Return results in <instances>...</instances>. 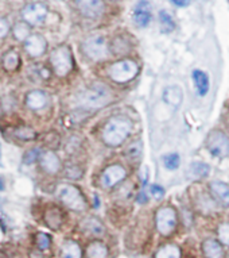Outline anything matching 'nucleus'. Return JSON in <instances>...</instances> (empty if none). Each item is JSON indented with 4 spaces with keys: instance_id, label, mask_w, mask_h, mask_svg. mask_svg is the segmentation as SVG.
Wrapping results in <instances>:
<instances>
[{
    "instance_id": "1",
    "label": "nucleus",
    "mask_w": 229,
    "mask_h": 258,
    "mask_svg": "<svg viewBox=\"0 0 229 258\" xmlns=\"http://www.w3.org/2000/svg\"><path fill=\"white\" fill-rule=\"evenodd\" d=\"M132 123L124 116H114L110 118L102 130V141L110 148H116L127 140L131 134Z\"/></svg>"
},
{
    "instance_id": "2",
    "label": "nucleus",
    "mask_w": 229,
    "mask_h": 258,
    "mask_svg": "<svg viewBox=\"0 0 229 258\" xmlns=\"http://www.w3.org/2000/svg\"><path fill=\"white\" fill-rule=\"evenodd\" d=\"M112 100V93L105 85L96 84L77 95L76 102L82 110H97Z\"/></svg>"
},
{
    "instance_id": "3",
    "label": "nucleus",
    "mask_w": 229,
    "mask_h": 258,
    "mask_svg": "<svg viewBox=\"0 0 229 258\" xmlns=\"http://www.w3.org/2000/svg\"><path fill=\"white\" fill-rule=\"evenodd\" d=\"M139 72V67L132 59H120L118 62L112 63L108 69V76L116 83H127L135 79Z\"/></svg>"
},
{
    "instance_id": "4",
    "label": "nucleus",
    "mask_w": 229,
    "mask_h": 258,
    "mask_svg": "<svg viewBox=\"0 0 229 258\" xmlns=\"http://www.w3.org/2000/svg\"><path fill=\"white\" fill-rule=\"evenodd\" d=\"M57 196L62 203L73 211H84L86 208L85 198L81 194V190L74 185H60L57 189Z\"/></svg>"
},
{
    "instance_id": "5",
    "label": "nucleus",
    "mask_w": 229,
    "mask_h": 258,
    "mask_svg": "<svg viewBox=\"0 0 229 258\" xmlns=\"http://www.w3.org/2000/svg\"><path fill=\"white\" fill-rule=\"evenodd\" d=\"M50 62L55 75L60 77H65L73 68L72 51L68 46L57 47L51 53Z\"/></svg>"
},
{
    "instance_id": "6",
    "label": "nucleus",
    "mask_w": 229,
    "mask_h": 258,
    "mask_svg": "<svg viewBox=\"0 0 229 258\" xmlns=\"http://www.w3.org/2000/svg\"><path fill=\"white\" fill-rule=\"evenodd\" d=\"M82 50L88 58L93 59V61H101V59L106 58V55L109 53V46H108V42L104 35L96 34L85 39Z\"/></svg>"
},
{
    "instance_id": "7",
    "label": "nucleus",
    "mask_w": 229,
    "mask_h": 258,
    "mask_svg": "<svg viewBox=\"0 0 229 258\" xmlns=\"http://www.w3.org/2000/svg\"><path fill=\"white\" fill-rule=\"evenodd\" d=\"M206 148L214 157L224 158L229 156V138L222 132L213 130L206 138Z\"/></svg>"
},
{
    "instance_id": "8",
    "label": "nucleus",
    "mask_w": 229,
    "mask_h": 258,
    "mask_svg": "<svg viewBox=\"0 0 229 258\" xmlns=\"http://www.w3.org/2000/svg\"><path fill=\"white\" fill-rule=\"evenodd\" d=\"M177 226V212L171 207H162L157 212V229L162 235H170Z\"/></svg>"
},
{
    "instance_id": "9",
    "label": "nucleus",
    "mask_w": 229,
    "mask_h": 258,
    "mask_svg": "<svg viewBox=\"0 0 229 258\" xmlns=\"http://www.w3.org/2000/svg\"><path fill=\"white\" fill-rule=\"evenodd\" d=\"M22 15L29 25H41L46 18L47 9L46 6L42 5V3H33V5L26 6L22 11Z\"/></svg>"
},
{
    "instance_id": "10",
    "label": "nucleus",
    "mask_w": 229,
    "mask_h": 258,
    "mask_svg": "<svg viewBox=\"0 0 229 258\" xmlns=\"http://www.w3.org/2000/svg\"><path fill=\"white\" fill-rule=\"evenodd\" d=\"M127 176V172L122 165H110L108 166L101 174V185L105 189L113 188L116 184L123 181Z\"/></svg>"
},
{
    "instance_id": "11",
    "label": "nucleus",
    "mask_w": 229,
    "mask_h": 258,
    "mask_svg": "<svg viewBox=\"0 0 229 258\" xmlns=\"http://www.w3.org/2000/svg\"><path fill=\"white\" fill-rule=\"evenodd\" d=\"M76 6L84 17L96 19L104 14V2L102 0H76Z\"/></svg>"
},
{
    "instance_id": "12",
    "label": "nucleus",
    "mask_w": 229,
    "mask_h": 258,
    "mask_svg": "<svg viewBox=\"0 0 229 258\" xmlns=\"http://www.w3.org/2000/svg\"><path fill=\"white\" fill-rule=\"evenodd\" d=\"M151 5L147 0H139L138 5L134 9L132 13V18L135 22L136 26L139 27H147L150 25V22L153 19V11H151Z\"/></svg>"
},
{
    "instance_id": "13",
    "label": "nucleus",
    "mask_w": 229,
    "mask_h": 258,
    "mask_svg": "<svg viewBox=\"0 0 229 258\" xmlns=\"http://www.w3.org/2000/svg\"><path fill=\"white\" fill-rule=\"evenodd\" d=\"M25 49L31 57H39L46 50V39L39 34L30 35L25 41Z\"/></svg>"
},
{
    "instance_id": "14",
    "label": "nucleus",
    "mask_w": 229,
    "mask_h": 258,
    "mask_svg": "<svg viewBox=\"0 0 229 258\" xmlns=\"http://www.w3.org/2000/svg\"><path fill=\"white\" fill-rule=\"evenodd\" d=\"M39 161H41V166H42V169L45 170V172H47V173L55 174L60 172L61 161L54 152L49 150V152L42 153Z\"/></svg>"
},
{
    "instance_id": "15",
    "label": "nucleus",
    "mask_w": 229,
    "mask_h": 258,
    "mask_svg": "<svg viewBox=\"0 0 229 258\" xmlns=\"http://www.w3.org/2000/svg\"><path fill=\"white\" fill-rule=\"evenodd\" d=\"M47 102H49L47 95L42 91H31L26 96V104L34 111L45 108L47 106Z\"/></svg>"
},
{
    "instance_id": "16",
    "label": "nucleus",
    "mask_w": 229,
    "mask_h": 258,
    "mask_svg": "<svg viewBox=\"0 0 229 258\" xmlns=\"http://www.w3.org/2000/svg\"><path fill=\"white\" fill-rule=\"evenodd\" d=\"M210 192L214 199L224 207L229 206V186L222 181H213L210 184Z\"/></svg>"
},
{
    "instance_id": "17",
    "label": "nucleus",
    "mask_w": 229,
    "mask_h": 258,
    "mask_svg": "<svg viewBox=\"0 0 229 258\" xmlns=\"http://www.w3.org/2000/svg\"><path fill=\"white\" fill-rule=\"evenodd\" d=\"M162 96H163V100H165L167 104H170V106L178 107L179 104L182 103L183 93H182V89L179 88V87L170 85V87H166V88L163 89Z\"/></svg>"
},
{
    "instance_id": "18",
    "label": "nucleus",
    "mask_w": 229,
    "mask_h": 258,
    "mask_svg": "<svg viewBox=\"0 0 229 258\" xmlns=\"http://www.w3.org/2000/svg\"><path fill=\"white\" fill-rule=\"evenodd\" d=\"M193 81H194L195 89L199 96H205L209 91V77L208 75L202 71H194L193 72Z\"/></svg>"
},
{
    "instance_id": "19",
    "label": "nucleus",
    "mask_w": 229,
    "mask_h": 258,
    "mask_svg": "<svg viewBox=\"0 0 229 258\" xmlns=\"http://www.w3.org/2000/svg\"><path fill=\"white\" fill-rule=\"evenodd\" d=\"M81 229L84 230V233L89 234V235H101L104 233V226L97 218H88L81 223Z\"/></svg>"
},
{
    "instance_id": "20",
    "label": "nucleus",
    "mask_w": 229,
    "mask_h": 258,
    "mask_svg": "<svg viewBox=\"0 0 229 258\" xmlns=\"http://www.w3.org/2000/svg\"><path fill=\"white\" fill-rule=\"evenodd\" d=\"M108 257V249L106 246L100 241H94L86 247V258H106Z\"/></svg>"
},
{
    "instance_id": "21",
    "label": "nucleus",
    "mask_w": 229,
    "mask_h": 258,
    "mask_svg": "<svg viewBox=\"0 0 229 258\" xmlns=\"http://www.w3.org/2000/svg\"><path fill=\"white\" fill-rule=\"evenodd\" d=\"M202 250L206 258H221L222 257V247L214 239H206L202 243Z\"/></svg>"
},
{
    "instance_id": "22",
    "label": "nucleus",
    "mask_w": 229,
    "mask_h": 258,
    "mask_svg": "<svg viewBox=\"0 0 229 258\" xmlns=\"http://www.w3.org/2000/svg\"><path fill=\"white\" fill-rule=\"evenodd\" d=\"M45 220H46L47 226L51 229H60L62 224V212L55 207L49 208L45 214Z\"/></svg>"
},
{
    "instance_id": "23",
    "label": "nucleus",
    "mask_w": 229,
    "mask_h": 258,
    "mask_svg": "<svg viewBox=\"0 0 229 258\" xmlns=\"http://www.w3.org/2000/svg\"><path fill=\"white\" fill-rule=\"evenodd\" d=\"M81 257H82V253H81V247L77 242L66 241L64 245H62L60 258H81Z\"/></svg>"
},
{
    "instance_id": "24",
    "label": "nucleus",
    "mask_w": 229,
    "mask_h": 258,
    "mask_svg": "<svg viewBox=\"0 0 229 258\" xmlns=\"http://www.w3.org/2000/svg\"><path fill=\"white\" fill-rule=\"evenodd\" d=\"M110 49H112V53L114 55L120 54H127L130 49H131V45L128 42L127 39H124L123 37H116V38L112 41V45H110Z\"/></svg>"
},
{
    "instance_id": "25",
    "label": "nucleus",
    "mask_w": 229,
    "mask_h": 258,
    "mask_svg": "<svg viewBox=\"0 0 229 258\" xmlns=\"http://www.w3.org/2000/svg\"><path fill=\"white\" fill-rule=\"evenodd\" d=\"M159 23H161L162 33H166V34H169V33H171L175 29L174 19L165 10H162L161 13H159Z\"/></svg>"
},
{
    "instance_id": "26",
    "label": "nucleus",
    "mask_w": 229,
    "mask_h": 258,
    "mask_svg": "<svg viewBox=\"0 0 229 258\" xmlns=\"http://www.w3.org/2000/svg\"><path fill=\"white\" fill-rule=\"evenodd\" d=\"M155 258H181V250L175 245H165L158 250Z\"/></svg>"
},
{
    "instance_id": "27",
    "label": "nucleus",
    "mask_w": 229,
    "mask_h": 258,
    "mask_svg": "<svg viewBox=\"0 0 229 258\" xmlns=\"http://www.w3.org/2000/svg\"><path fill=\"white\" fill-rule=\"evenodd\" d=\"M14 37L18 41H26L30 37V27L27 22H18L17 25L14 26Z\"/></svg>"
},
{
    "instance_id": "28",
    "label": "nucleus",
    "mask_w": 229,
    "mask_h": 258,
    "mask_svg": "<svg viewBox=\"0 0 229 258\" xmlns=\"http://www.w3.org/2000/svg\"><path fill=\"white\" fill-rule=\"evenodd\" d=\"M3 65L7 71H15L19 67V54L15 50L7 51L3 57Z\"/></svg>"
},
{
    "instance_id": "29",
    "label": "nucleus",
    "mask_w": 229,
    "mask_h": 258,
    "mask_svg": "<svg viewBox=\"0 0 229 258\" xmlns=\"http://www.w3.org/2000/svg\"><path fill=\"white\" fill-rule=\"evenodd\" d=\"M210 170V166L205 162H193L190 165V173L194 177H206Z\"/></svg>"
},
{
    "instance_id": "30",
    "label": "nucleus",
    "mask_w": 229,
    "mask_h": 258,
    "mask_svg": "<svg viewBox=\"0 0 229 258\" xmlns=\"http://www.w3.org/2000/svg\"><path fill=\"white\" fill-rule=\"evenodd\" d=\"M181 164V158L177 153H170L163 157V165L169 170H175Z\"/></svg>"
},
{
    "instance_id": "31",
    "label": "nucleus",
    "mask_w": 229,
    "mask_h": 258,
    "mask_svg": "<svg viewBox=\"0 0 229 258\" xmlns=\"http://www.w3.org/2000/svg\"><path fill=\"white\" fill-rule=\"evenodd\" d=\"M15 137L22 141H33L37 137V134L30 127H19L15 130Z\"/></svg>"
},
{
    "instance_id": "32",
    "label": "nucleus",
    "mask_w": 229,
    "mask_h": 258,
    "mask_svg": "<svg viewBox=\"0 0 229 258\" xmlns=\"http://www.w3.org/2000/svg\"><path fill=\"white\" fill-rule=\"evenodd\" d=\"M142 149H143L142 142L136 141V142H134V144H131L128 146L127 150H126V154H127V157L130 160H138V158L142 156Z\"/></svg>"
},
{
    "instance_id": "33",
    "label": "nucleus",
    "mask_w": 229,
    "mask_h": 258,
    "mask_svg": "<svg viewBox=\"0 0 229 258\" xmlns=\"http://www.w3.org/2000/svg\"><path fill=\"white\" fill-rule=\"evenodd\" d=\"M82 174H84V170L78 165H69L68 168H65V176L72 180H78L82 177Z\"/></svg>"
},
{
    "instance_id": "34",
    "label": "nucleus",
    "mask_w": 229,
    "mask_h": 258,
    "mask_svg": "<svg viewBox=\"0 0 229 258\" xmlns=\"http://www.w3.org/2000/svg\"><path fill=\"white\" fill-rule=\"evenodd\" d=\"M217 235L221 243L229 246V223L220 224V227L217 230Z\"/></svg>"
},
{
    "instance_id": "35",
    "label": "nucleus",
    "mask_w": 229,
    "mask_h": 258,
    "mask_svg": "<svg viewBox=\"0 0 229 258\" xmlns=\"http://www.w3.org/2000/svg\"><path fill=\"white\" fill-rule=\"evenodd\" d=\"M41 154H42V153H41V150H39L38 148L31 149V150H29V152L25 154V157H23V162H25L26 165H30V164L35 162L38 158H41Z\"/></svg>"
},
{
    "instance_id": "36",
    "label": "nucleus",
    "mask_w": 229,
    "mask_h": 258,
    "mask_svg": "<svg viewBox=\"0 0 229 258\" xmlns=\"http://www.w3.org/2000/svg\"><path fill=\"white\" fill-rule=\"evenodd\" d=\"M50 243H51V239L50 237L45 233H39L37 235V245L41 250H46L50 247Z\"/></svg>"
},
{
    "instance_id": "37",
    "label": "nucleus",
    "mask_w": 229,
    "mask_h": 258,
    "mask_svg": "<svg viewBox=\"0 0 229 258\" xmlns=\"http://www.w3.org/2000/svg\"><path fill=\"white\" fill-rule=\"evenodd\" d=\"M80 145L81 142L77 137H70L68 141V145H66V150H68V153H76L80 148Z\"/></svg>"
},
{
    "instance_id": "38",
    "label": "nucleus",
    "mask_w": 229,
    "mask_h": 258,
    "mask_svg": "<svg viewBox=\"0 0 229 258\" xmlns=\"http://www.w3.org/2000/svg\"><path fill=\"white\" fill-rule=\"evenodd\" d=\"M35 72L38 75L42 80H47L49 77H50V71L46 68V67H43L42 63H37L35 65Z\"/></svg>"
},
{
    "instance_id": "39",
    "label": "nucleus",
    "mask_w": 229,
    "mask_h": 258,
    "mask_svg": "<svg viewBox=\"0 0 229 258\" xmlns=\"http://www.w3.org/2000/svg\"><path fill=\"white\" fill-rule=\"evenodd\" d=\"M150 194L155 198V199H161L165 196V189L159 186L158 184H153V185L150 186Z\"/></svg>"
},
{
    "instance_id": "40",
    "label": "nucleus",
    "mask_w": 229,
    "mask_h": 258,
    "mask_svg": "<svg viewBox=\"0 0 229 258\" xmlns=\"http://www.w3.org/2000/svg\"><path fill=\"white\" fill-rule=\"evenodd\" d=\"M9 29H10L9 21L5 19V18H0V38H2V37H5V35L9 33Z\"/></svg>"
},
{
    "instance_id": "41",
    "label": "nucleus",
    "mask_w": 229,
    "mask_h": 258,
    "mask_svg": "<svg viewBox=\"0 0 229 258\" xmlns=\"http://www.w3.org/2000/svg\"><path fill=\"white\" fill-rule=\"evenodd\" d=\"M147 200H149V196H147V192L145 189L142 190L139 194V198H138V202L139 203H147Z\"/></svg>"
},
{
    "instance_id": "42",
    "label": "nucleus",
    "mask_w": 229,
    "mask_h": 258,
    "mask_svg": "<svg viewBox=\"0 0 229 258\" xmlns=\"http://www.w3.org/2000/svg\"><path fill=\"white\" fill-rule=\"evenodd\" d=\"M174 5L179 6V7H186V6L190 5V2L191 0H171Z\"/></svg>"
},
{
    "instance_id": "43",
    "label": "nucleus",
    "mask_w": 229,
    "mask_h": 258,
    "mask_svg": "<svg viewBox=\"0 0 229 258\" xmlns=\"http://www.w3.org/2000/svg\"><path fill=\"white\" fill-rule=\"evenodd\" d=\"M228 258H229V255H228Z\"/></svg>"
}]
</instances>
